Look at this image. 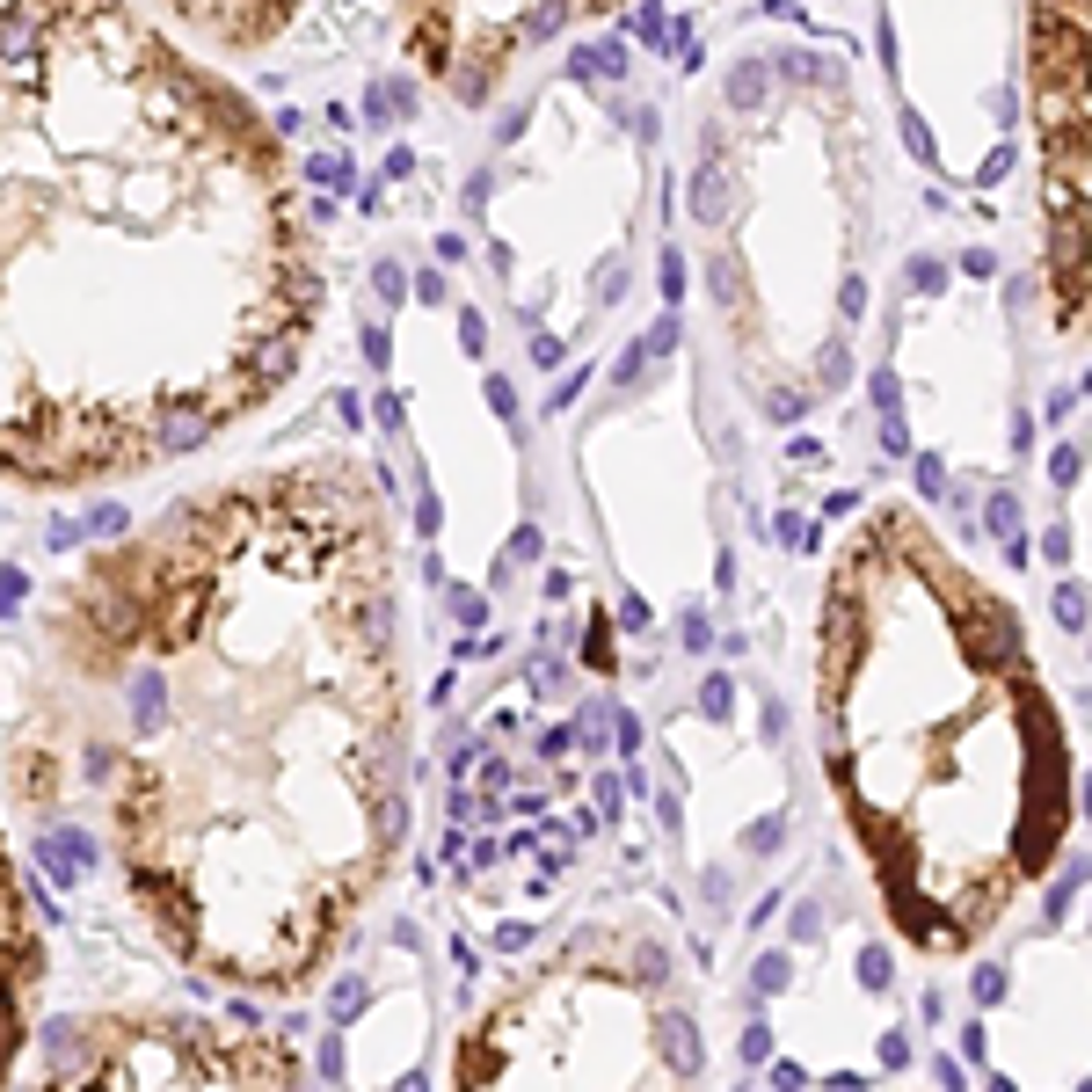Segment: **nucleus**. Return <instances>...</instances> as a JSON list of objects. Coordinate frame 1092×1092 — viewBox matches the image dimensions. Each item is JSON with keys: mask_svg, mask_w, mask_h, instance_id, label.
Masks as SVG:
<instances>
[{"mask_svg": "<svg viewBox=\"0 0 1092 1092\" xmlns=\"http://www.w3.org/2000/svg\"><path fill=\"white\" fill-rule=\"evenodd\" d=\"M860 983H867V990H889V954H882V947L860 954Z\"/></svg>", "mask_w": 1092, "mask_h": 1092, "instance_id": "10", "label": "nucleus"}, {"mask_svg": "<svg viewBox=\"0 0 1092 1092\" xmlns=\"http://www.w3.org/2000/svg\"><path fill=\"white\" fill-rule=\"evenodd\" d=\"M66 772L139 918L226 990L292 997L409 830L394 524L350 452L256 466L44 590Z\"/></svg>", "mask_w": 1092, "mask_h": 1092, "instance_id": "1", "label": "nucleus"}, {"mask_svg": "<svg viewBox=\"0 0 1092 1092\" xmlns=\"http://www.w3.org/2000/svg\"><path fill=\"white\" fill-rule=\"evenodd\" d=\"M314 204L263 110L139 0H0V481L153 474V430L277 401L314 335Z\"/></svg>", "mask_w": 1092, "mask_h": 1092, "instance_id": "2", "label": "nucleus"}, {"mask_svg": "<svg viewBox=\"0 0 1092 1092\" xmlns=\"http://www.w3.org/2000/svg\"><path fill=\"white\" fill-rule=\"evenodd\" d=\"M823 772L918 954L947 961L1042 882L1078 765L1020 612L918 510H874L823 583Z\"/></svg>", "mask_w": 1092, "mask_h": 1092, "instance_id": "3", "label": "nucleus"}, {"mask_svg": "<svg viewBox=\"0 0 1092 1092\" xmlns=\"http://www.w3.org/2000/svg\"><path fill=\"white\" fill-rule=\"evenodd\" d=\"M1049 474H1056V488H1064V481H1078V452L1064 445V452H1056V459H1049Z\"/></svg>", "mask_w": 1092, "mask_h": 1092, "instance_id": "13", "label": "nucleus"}, {"mask_svg": "<svg viewBox=\"0 0 1092 1092\" xmlns=\"http://www.w3.org/2000/svg\"><path fill=\"white\" fill-rule=\"evenodd\" d=\"M1078 605H1085V598H1078V583H1071V590H1056V619H1064V627H1078Z\"/></svg>", "mask_w": 1092, "mask_h": 1092, "instance_id": "14", "label": "nucleus"}, {"mask_svg": "<svg viewBox=\"0 0 1092 1092\" xmlns=\"http://www.w3.org/2000/svg\"><path fill=\"white\" fill-rule=\"evenodd\" d=\"M787 976H794L787 954H765V961H758V990H787Z\"/></svg>", "mask_w": 1092, "mask_h": 1092, "instance_id": "11", "label": "nucleus"}, {"mask_svg": "<svg viewBox=\"0 0 1092 1092\" xmlns=\"http://www.w3.org/2000/svg\"><path fill=\"white\" fill-rule=\"evenodd\" d=\"M37 983H44V947H37V925H29V903H22L15 852H8V837H0V1085L15 1078L22 1049H29Z\"/></svg>", "mask_w": 1092, "mask_h": 1092, "instance_id": "8", "label": "nucleus"}, {"mask_svg": "<svg viewBox=\"0 0 1092 1092\" xmlns=\"http://www.w3.org/2000/svg\"><path fill=\"white\" fill-rule=\"evenodd\" d=\"M146 8H161L168 22H182L190 37H204L218 51H263L270 37L292 29L306 0H146Z\"/></svg>", "mask_w": 1092, "mask_h": 1092, "instance_id": "9", "label": "nucleus"}, {"mask_svg": "<svg viewBox=\"0 0 1092 1092\" xmlns=\"http://www.w3.org/2000/svg\"><path fill=\"white\" fill-rule=\"evenodd\" d=\"M619 0H401L409 58L452 103L481 110L524 51L554 44L561 29L612 15Z\"/></svg>", "mask_w": 1092, "mask_h": 1092, "instance_id": "7", "label": "nucleus"}, {"mask_svg": "<svg viewBox=\"0 0 1092 1092\" xmlns=\"http://www.w3.org/2000/svg\"><path fill=\"white\" fill-rule=\"evenodd\" d=\"M44 1085H299L306 1056L277 1035L218 1027L197 1012H88L51 1020L44 1035Z\"/></svg>", "mask_w": 1092, "mask_h": 1092, "instance_id": "5", "label": "nucleus"}, {"mask_svg": "<svg viewBox=\"0 0 1092 1092\" xmlns=\"http://www.w3.org/2000/svg\"><path fill=\"white\" fill-rule=\"evenodd\" d=\"M1027 88H1035V132H1042L1049 299L1064 335H1078L1085 328V0H1035Z\"/></svg>", "mask_w": 1092, "mask_h": 1092, "instance_id": "6", "label": "nucleus"}, {"mask_svg": "<svg viewBox=\"0 0 1092 1092\" xmlns=\"http://www.w3.org/2000/svg\"><path fill=\"white\" fill-rule=\"evenodd\" d=\"M1012 503H1020V495H997V503H990V532H997V539L1020 532V510H1012Z\"/></svg>", "mask_w": 1092, "mask_h": 1092, "instance_id": "12", "label": "nucleus"}, {"mask_svg": "<svg viewBox=\"0 0 1092 1092\" xmlns=\"http://www.w3.org/2000/svg\"><path fill=\"white\" fill-rule=\"evenodd\" d=\"M882 1064H889V1071L911 1064V1042H903V1035H882Z\"/></svg>", "mask_w": 1092, "mask_h": 1092, "instance_id": "15", "label": "nucleus"}, {"mask_svg": "<svg viewBox=\"0 0 1092 1092\" xmlns=\"http://www.w3.org/2000/svg\"><path fill=\"white\" fill-rule=\"evenodd\" d=\"M677 954L634 918L569 932L466 1027L459 1085H655Z\"/></svg>", "mask_w": 1092, "mask_h": 1092, "instance_id": "4", "label": "nucleus"}]
</instances>
